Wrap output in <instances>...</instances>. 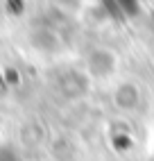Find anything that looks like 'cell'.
I'll list each match as a JSON object with an SVG mask.
<instances>
[{"label": "cell", "instance_id": "cell-1", "mask_svg": "<svg viewBox=\"0 0 154 161\" xmlns=\"http://www.w3.org/2000/svg\"><path fill=\"white\" fill-rule=\"evenodd\" d=\"M0 161H14V159L9 157V154L5 152V150H0Z\"/></svg>", "mask_w": 154, "mask_h": 161}]
</instances>
